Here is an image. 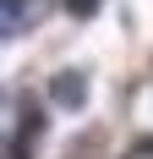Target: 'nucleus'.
Here are the masks:
<instances>
[{"label":"nucleus","mask_w":153,"mask_h":159,"mask_svg":"<svg viewBox=\"0 0 153 159\" xmlns=\"http://www.w3.org/2000/svg\"><path fill=\"white\" fill-rule=\"evenodd\" d=\"M66 6H71L76 16H93V11H98V0H66Z\"/></svg>","instance_id":"3"},{"label":"nucleus","mask_w":153,"mask_h":159,"mask_svg":"<svg viewBox=\"0 0 153 159\" xmlns=\"http://www.w3.org/2000/svg\"><path fill=\"white\" fill-rule=\"evenodd\" d=\"M126 159H153V137H148V143H137V148H131Z\"/></svg>","instance_id":"4"},{"label":"nucleus","mask_w":153,"mask_h":159,"mask_svg":"<svg viewBox=\"0 0 153 159\" xmlns=\"http://www.w3.org/2000/svg\"><path fill=\"white\" fill-rule=\"evenodd\" d=\"M55 99H60V104H82V99H88L82 71H60V77H55Z\"/></svg>","instance_id":"2"},{"label":"nucleus","mask_w":153,"mask_h":159,"mask_svg":"<svg viewBox=\"0 0 153 159\" xmlns=\"http://www.w3.org/2000/svg\"><path fill=\"white\" fill-rule=\"evenodd\" d=\"M49 6H55V0H6V6H0V28H6V39H16V33L38 28Z\"/></svg>","instance_id":"1"}]
</instances>
